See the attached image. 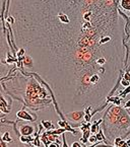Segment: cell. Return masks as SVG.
<instances>
[{
  "label": "cell",
  "instance_id": "cell-6",
  "mask_svg": "<svg viewBox=\"0 0 130 147\" xmlns=\"http://www.w3.org/2000/svg\"><path fill=\"white\" fill-rule=\"evenodd\" d=\"M85 111H74V112H70L65 114L64 119L68 121V123L73 127H80L83 121L85 122Z\"/></svg>",
  "mask_w": 130,
  "mask_h": 147
},
{
  "label": "cell",
  "instance_id": "cell-7",
  "mask_svg": "<svg viewBox=\"0 0 130 147\" xmlns=\"http://www.w3.org/2000/svg\"><path fill=\"white\" fill-rule=\"evenodd\" d=\"M126 37L124 45L126 47V69L125 71H130V16L128 18L126 24Z\"/></svg>",
  "mask_w": 130,
  "mask_h": 147
},
{
  "label": "cell",
  "instance_id": "cell-3",
  "mask_svg": "<svg viewBox=\"0 0 130 147\" xmlns=\"http://www.w3.org/2000/svg\"><path fill=\"white\" fill-rule=\"evenodd\" d=\"M102 130L107 144L113 145L116 138H126L130 134V110L124 106L109 104L102 118Z\"/></svg>",
  "mask_w": 130,
  "mask_h": 147
},
{
  "label": "cell",
  "instance_id": "cell-5",
  "mask_svg": "<svg viewBox=\"0 0 130 147\" xmlns=\"http://www.w3.org/2000/svg\"><path fill=\"white\" fill-rule=\"evenodd\" d=\"M15 126H16V129L20 133V136H32L37 130V126L32 122L24 121V120H18L15 122Z\"/></svg>",
  "mask_w": 130,
  "mask_h": 147
},
{
  "label": "cell",
  "instance_id": "cell-15",
  "mask_svg": "<svg viewBox=\"0 0 130 147\" xmlns=\"http://www.w3.org/2000/svg\"><path fill=\"white\" fill-rule=\"evenodd\" d=\"M95 147H115L114 145H111V144H98V145H95Z\"/></svg>",
  "mask_w": 130,
  "mask_h": 147
},
{
  "label": "cell",
  "instance_id": "cell-14",
  "mask_svg": "<svg viewBox=\"0 0 130 147\" xmlns=\"http://www.w3.org/2000/svg\"><path fill=\"white\" fill-rule=\"evenodd\" d=\"M122 78L130 81V71H124V73L122 74Z\"/></svg>",
  "mask_w": 130,
  "mask_h": 147
},
{
  "label": "cell",
  "instance_id": "cell-17",
  "mask_svg": "<svg viewBox=\"0 0 130 147\" xmlns=\"http://www.w3.org/2000/svg\"><path fill=\"white\" fill-rule=\"evenodd\" d=\"M71 147H81V145H80L78 142H73L71 145Z\"/></svg>",
  "mask_w": 130,
  "mask_h": 147
},
{
  "label": "cell",
  "instance_id": "cell-1",
  "mask_svg": "<svg viewBox=\"0 0 130 147\" xmlns=\"http://www.w3.org/2000/svg\"><path fill=\"white\" fill-rule=\"evenodd\" d=\"M10 39L34 60L58 115L109 106L126 69V15L118 0H7Z\"/></svg>",
  "mask_w": 130,
  "mask_h": 147
},
{
  "label": "cell",
  "instance_id": "cell-2",
  "mask_svg": "<svg viewBox=\"0 0 130 147\" xmlns=\"http://www.w3.org/2000/svg\"><path fill=\"white\" fill-rule=\"evenodd\" d=\"M1 86L11 98L16 100L32 112L51 108L54 104L50 88L38 75L14 67L8 76L1 79Z\"/></svg>",
  "mask_w": 130,
  "mask_h": 147
},
{
  "label": "cell",
  "instance_id": "cell-8",
  "mask_svg": "<svg viewBox=\"0 0 130 147\" xmlns=\"http://www.w3.org/2000/svg\"><path fill=\"white\" fill-rule=\"evenodd\" d=\"M4 90L1 89V96H0V111L2 113V117L3 115H6V114H9L11 111V106H12V102H9L8 104V100H11V97L9 96L8 94V98H5L4 96Z\"/></svg>",
  "mask_w": 130,
  "mask_h": 147
},
{
  "label": "cell",
  "instance_id": "cell-10",
  "mask_svg": "<svg viewBox=\"0 0 130 147\" xmlns=\"http://www.w3.org/2000/svg\"><path fill=\"white\" fill-rule=\"evenodd\" d=\"M118 5H119V8L126 15L130 16V0H119Z\"/></svg>",
  "mask_w": 130,
  "mask_h": 147
},
{
  "label": "cell",
  "instance_id": "cell-11",
  "mask_svg": "<svg viewBox=\"0 0 130 147\" xmlns=\"http://www.w3.org/2000/svg\"><path fill=\"white\" fill-rule=\"evenodd\" d=\"M42 125L44 126V128H45L46 130H53L54 129V125H53L51 122H48V121H43L42 122Z\"/></svg>",
  "mask_w": 130,
  "mask_h": 147
},
{
  "label": "cell",
  "instance_id": "cell-16",
  "mask_svg": "<svg viewBox=\"0 0 130 147\" xmlns=\"http://www.w3.org/2000/svg\"><path fill=\"white\" fill-rule=\"evenodd\" d=\"M47 147H59V144H57V143H55V142H52L48 145Z\"/></svg>",
  "mask_w": 130,
  "mask_h": 147
},
{
  "label": "cell",
  "instance_id": "cell-18",
  "mask_svg": "<svg viewBox=\"0 0 130 147\" xmlns=\"http://www.w3.org/2000/svg\"><path fill=\"white\" fill-rule=\"evenodd\" d=\"M129 147H130V146H129Z\"/></svg>",
  "mask_w": 130,
  "mask_h": 147
},
{
  "label": "cell",
  "instance_id": "cell-9",
  "mask_svg": "<svg viewBox=\"0 0 130 147\" xmlns=\"http://www.w3.org/2000/svg\"><path fill=\"white\" fill-rule=\"evenodd\" d=\"M16 118L18 120H24V121H28V122H35L36 119H37L36 117H32V114H30L26 110V107H22V110H20L16 113Z\"/></svg>",
  "mask_w": 130,
  "mask_h": 147
},
{
  "label": "cell",
  "instance_id": "cell-4",
  "mask_svg": "<svg viewBox=\"0 0 130 147\" xmlns=\"http://www.w3.org/2000/svg\"><path fill=\"white\" fill-rule=\"evenodd\" d=\"M15 122L4 121L1 119L0 123V138L1 147H28L26 143H24L18 136V131H16Z\"/></svg>",
  "mask_w": 130,
  "mask_h": 147
},
{
  "label": "cell",
  "instance_id": "cell-13",
  "mask_svg": "<svg viewBox=\"0 0 130 147\" xmlns=\"http://www.w3.org/2000/svg\"><path fill=\"white\" fill-rule=\"evenodd\" d=\"M120 85L123 87H125V88H127L128 86H130V81H128V80L124 79V78L121 77V80H120Z\"/></svg>",
  "mask_w": 130,
  "mask_h": 147
},
{
  "label": "cell",
  "instance_id": "cell-12",
  "mask_svg": "<svg viewBox=\"0 0 130 147\" xmlns=\"http://www.w3.org/2000/svg\"><path fill=\"white\" fill-rule=\"evenodd\" d=\"M89 142L91 143V145L99 144V141H98L97 135H91V136H89Z\"/></svg>",
  "mask_w": 130,
  "mask_h": 147
}]
</instances>
